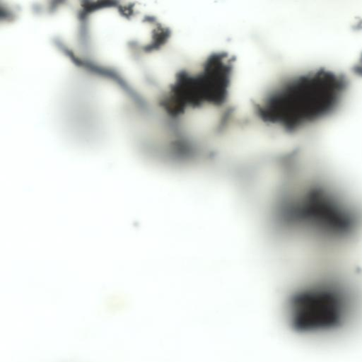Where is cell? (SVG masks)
<instances>
[{
    "mask_svg": "<svg viewBox=\"0 0 362 362\" xmlns=\"http://www.w3.org/2000/svg\"><path fill=\"white\" fill-rule=\"evenodd\" d=\"M349 303L348 293L337 282H315L289 296L286 305L287 322L299 333L332 329L344 322Z\"/></svg>",
    "mask_w": 362,
    "mask_h": 362,
    "instance_id": "cell-3",
    "label": "cell"
},
{
    "mask_svg": "<svg viewBox=\"0 0 362 362\" xmlns=\"http://www.w3.org/2000/svg\"><path fill=\"white\" fill-rule=\"evenodd\" d=\"M233 79L230 61L214 54L189 69L177 73L166 100L175 124H193L197 119L223 118Z\"/></svg>",
    "mask_w": 362,
    "mask_h": 362,
    "instance_id": "cell-2",
    "label": "cell"
},
{
    "mask_svg": "<svg viewBox=\"0 0 362 362\" xmlns=\"http://www.w3.org/2000/svg\"><path fill=\"white\" fill-rule=\"evenodd\" d=\"M348 90L345 76L332 69L301 71L272 87L257 105L256 114L268 127L298 133L336 113Z\"/></svg>",
    "mask_w": 362,
    "mask_h": 362,
    "instance_id": "cell-1",
    "label": "cell"
}]
</instances>
